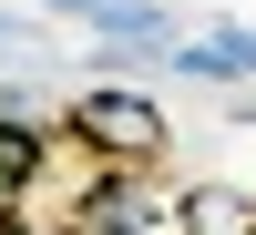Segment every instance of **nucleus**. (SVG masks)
Masks as SVG:
<instances>
[{
    "instance_id": "obj_1",
    "label": "nucleus",
    "mask_w": 256,
    "mask_h": 235,
    "mask_svg": "<svg viewBox=\"0 0 256 235\" xmlns=\"http://www.w3.org/2000/svg\"><path fill=\"white\" fill-rule=\"evenodd\" d=\"M62 133H72L92 164H113V174H154L164 143H174V133H164V102L134 92V82H92V92L62 113Z\"/></svg>"
},
{
    "instance_id": "obj_6",
    "label": "nucleus",
    "mask_w": 256,
    "mask_h": 235,
    "mask_svg": "<svg viewBox=\"0 0 256 235\" xmlns=\"http://www.w3.org/2000/svg\"><path fill=\"white\" fill-rule=\"evenodd\" d=\"M0 61H31V72H41V20H20V10H0Z\"/></svg>"
},
{
    "instance_id": "obj_2",
    "label": "nucleus",
    "mask_w": 256,
    "mask_h": 235,
    "mask_svg": "<svg viewBox=\"0 0 256 235\" xmlns=\"http://www.w3.org/2000/svg\"><path fill=\"white\" fill-rule=\"evenodd\" d=\"M164 215H174V205H164V195H154L144 174H102L72 235H144V225H164Z\"/></svg>"
},
{
    "instance_id": "obj_3",
    "label": "nucleus",
    "mask_w": 256,
    "mask_h": 235,
    "mask_svg": "<svg viewBox=\"0 0 256 235\" xmlns=\"http://www.w3.org/2000/svg\"><path fill=\"white\" fill-rule=\"evenodd\" d=\"M174 72H195V82H256V31L246 20H216V31L174 41Z\"/></svg>"
},
{
    "instance_id": "obj_4",
    "label": "nucleus",
    "mask_w": 256,
    "mask_h": 235,
    "mask_svg": "<svg viewBox=\"0 0 256 235\" xmlns=\"http://www.w3.org/2000/svg\"><path fill=\"white\" fill-rule=\"evenodd\" d=\"M174 235H256V195L246 184H184L174 195Z\"/></svg>"
},
{
    "instance_id": "obj_8",
    "label": "nucleus",
    "mask_w": 256,
    "mask_h": 235,
    "mask_svg": "<svg viewBox=\"0 0 256 235\" xmlns=\"http://www.w3.org/2000/svg\"><path fill=\"white\" fill-rule=\"evenodd\" d=\"M10 235H31V225H10Z\"/></svg>"
},
{
    "instance_id": "obj_9",
    "label": "nucleus",
    "mask_w": 256,
    "mask_h": 235,
    "mask_svg": "<svg viewBox=\"0 0 256 235\" xmlns=\"http://www.w3.org/2000/svg\"><path fill=\"white\" fill-rule=\"evenodd\" d=\"M0 235H10V225H0Z\"/></svg>"
},
{
    "instance_id": "obj_5",
    "label": "nucleus",
    "mask_w": 256,
    "mask_h": 235,
    "mask_svg": "<svg viewBox=\"0 0 256 235\" xmlns=\"http://www.w3.org/2000/svg\"><path fill=\"white\" fill-rule=\"evenodd\" d=\"M41 143H52V123H41V113H0V195H20V184H31Z\"/></svg>"
},
{
    "instance_id": "obj_7",
    "label": "nucleus",
    "mask_w": 256,
    "mask_h": 235,
    "mask_svg": "<svg viewBox=\"0 0 256 235\" xmlns=\"http://www.w3.org/2000/svg\"><path fill=\"white\" fill-rule=\"evenodd\" d=\"M41 10H52V20H102L113 0H41Z\"/></svg>"
}]
</instances>
